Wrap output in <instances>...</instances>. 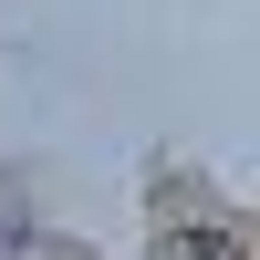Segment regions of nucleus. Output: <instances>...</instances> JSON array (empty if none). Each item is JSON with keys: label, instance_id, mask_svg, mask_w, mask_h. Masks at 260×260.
Masks as SVG:
<instances>
[{"label": "nucleus", "instance_id": "obj_1", "mask_svg": "<svg viewBox=\"0 0 260 260\" xmlns=\"http://www.w3.org/2000/svg\"><path fill=\"white\" fill-rule=\"evenodd\" d=\"M156 260H240V240H229V229H167Z\"/></svg>", "mask_w": 260, "mask_h": 260}]
</instances>
